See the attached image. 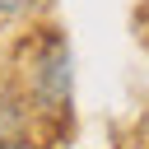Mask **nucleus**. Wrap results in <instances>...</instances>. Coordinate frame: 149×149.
I'll return each instance as SVG.
<instances>
[{
    "instance_id": "1",
    "label": "nucleus",
    "mask_w": 149,
    "mask_h": 149,
    "mask_svg": "<svg viewBox=\"0 0 149 149\" xmlns=\"http://www.w3.org/2000/svg\"><path fill=\"white\" fill-rule=\"evenodd\" d=\"M51 0H0V19H28L37 9H47Z\"/></svg>"
}]
</instances>
